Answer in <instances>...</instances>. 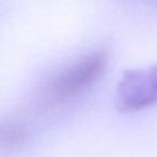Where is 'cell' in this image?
<instances>
[{"label": "cell", "mask_w": 157, "mask_h": 157, "mask_svg": "<svg viewBox=\"0 0 157 157\" xmlns=\"http://www.w3.org/2000/svg\"><path fill=\"white\" fill-rule=\"evenodd\" d=\"M108 64L104 50L86 54L58 71L45 85L43 97L47 103H61L80 96L103 74Z\"/></svg>", "instance_id": "6da1fadb"}, {"label": "cell", "mask_w": 157, "mask_h": 157, "mask_svg": "<svg viewBox=\"0 0 157 157\" xmlns=\"http://www.w3.org/2000/svg\"><path fill=\"white\" fill-rule=\"evenodd\" d=\"M157 104V64L123 74L115 91V105L123 113H134Z\"/></svg>", "instance_id": "7a4b0ae2"}, {"label": "cell", "mask_w": 157, "mask_h": 157, "mask_svg": "<svg viewBox=\"0 0 157 157\" xmlns=\"http://www.w3.org/2000/svg\"><path fill=\"white\" fill-rule=\"evenodd\" d=\"M29 137L28 128L21 121L0 124V155L7 156L21 150Z\"/></svg>", "instance_id": "3957f363"}]
</instances>
